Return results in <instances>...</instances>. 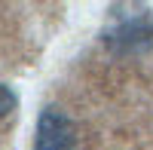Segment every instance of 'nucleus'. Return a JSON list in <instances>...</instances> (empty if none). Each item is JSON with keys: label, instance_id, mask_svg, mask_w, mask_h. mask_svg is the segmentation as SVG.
Masks as SVG:
<instances>
[{"label": "nucleus", "instance_id": "3", "mask_svg": "<svg viewBox=\"0 0 153 150\" xmlns=\"http://www.w3.org/2000/svg\"><path fill=\"white\" fill-rule=\"evenodd\" d=\"M16 104H19V98H16V92H12L9 86H3V83H0V117H6V114H12V110H16Z\"/></svg>", "mask_w": 153, "mask_h": 150}, {"label": "nucleus", "instance_id": "1", "mask_svg": "<svg viewBox=\"0 0 153 150\" xmlns=\"http://www.w3.org/2000/svg\"><path fill=\"white\" fill-rule=\"evenodd\" d=\"M104 46L113 52H138L153 43V9L144 3H113L107 6Z\"/></svg>", "mask_w": 153, "mask_h": 150}, {"label": "nucleus", "instance_id": "2", "mask_svg": "<svg viewBox=\"0 0 153 150\" xmlns=\"http://www.w3.org/2000/svg\"><path fill=\"white\" fill-rule=\"evenodd\" d=\"M34 150H80L76 126L71 117L58 107H43L37 117V132H34Z\"/></svg>", "mask_w": 153, "mask_h": 150}]
</instances>
